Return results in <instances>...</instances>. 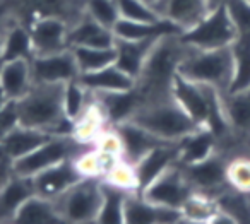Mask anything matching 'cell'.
<instances>
[{
  "instance_id": "32",
  "label": "cell",
  "mask_w": 250,
  "mask_h": 224,
  "mask_svg": "<svg viewBox=\"0 0 250 224\" xmlns=\"http://www.w3.org/2000/svg\"><path fill=\"white\" fill-rule=\"evenodd\" d=\"M94 94L81 84L79 79L63 86V113L72 122H77L93 104Z\"/></svg>"
},
{
  "instance_id": "43",
  "label": "cell",
  "mask_w": 250,
  "mask_h": 224,
  "mask_svg": "<svg viewBox=\"0 0 250 224\" xmlns=\"http://www.w3.org/2000/svg\"><path fill=\"white\" fill-rule=\"evenodd\" d=\"M0 69H2V60H0Z\"/></svg>"
},
{
  "instance_id": "27",
  "label": "cell",
  "mask_w": 250,
  "mask_h": 224,
  "mask_svg": "<svg viewBox=\"0 0 250 224\" xmlns=\"http://www.w3.org/2000/svg\"><path fill=\"white\" fill-rule=\"evenodd\" d=\"M233 57V77L228 93L250 87V35H238L229 46Z\"/></svg>"
},
{
  "instance_id": "37",
  "label": "cell",
  "mask_w": 250,
  "mask_h": 224,
  "mask_svg": "<svg viewBox=\"0 0 250 224\" xmlns=\"http://www.w3.org/2000/svg\"><path fill=\"white\" fill-rule=\"evenodd\" d=\"M228 14L238 35H250V2L249 0H228Z\"/></svg>"
},
{
  "instance_id": "2",
  "label": "cell",
  "mask_w": 250,
  "mask_h": 224,
  "mask_svg": "<svg viewBox=\"0 0 250 224\" xmlns=\"http://www.w3.org/2000/svg\"><path fill=\"white\" fill-rule=\"evenodd\" d=\"M178 36L160 40L151 50L149 59L136 81V91L139 94L141 104L171 96L178 67L188 50V46L184 45Z\"/></svg>"
},
{
  "instance_id": "14",
  "label": "cell",
  "mask_w": 250,
  "mask_h": 224,
  "mask_svg": "<svg viewBox=\"0 0 250 224\" xmlns=\"http://www.w3.org/2000/svg\"><path fill=\"white\" fill-rule=\"evenodd\" d=\"M125 223H144V224H160V223H177L184 221L182 209L163 207L147 200L141 192H130L125 202Z\"/></svg>"
},
{
  "instance_id": "35",
  "label": "cell",
  "mask_w": 250,
  "mask_h": 224,
  "mask_svg": "<svg viewBox=\"0 0 250 224\" xmlns=\"http://www.w3.org/2000/svg\"><path fill=\"white\" fill-rule=\"evenodd\" d=\"M115 2L120 12V19L125 21H158L165 18L144 0H115Z\"/></svg>"
},
{
  "instance_id": "34",
  "label": "cell",
  "mask_w": 250,
  "mask_h": 224,
  "mask_svg": "<svg viewBox=\"0 0 250 224\" xmlns=\"http://www.w3.org/2000/svg\"><path fill=\"white\" fill-rule=\"evenodd\" d=\"M83 7L84 14L110 29H113L120 21V12L115 0H83Z\"/></svg>"
},
{
  "instance_id": "30",
  "label": "cell",
  "mask_w": 250,
  "mask_h": 224,
  "mask_svg": "<svg viewBox=\"0 0 250 224\" xmlns=\"http://www.w3.org/2000/svg\"><path fill=\"white\" fill-rule=\"evenodd\" d=\"M81 74L94 72L115 63L117 52L113 46H74L70 48Z\"/></svg>"
},
{
  "instance_id": "42",
  "label": "cell",
  "mask_w": 250,
  "mask_h": 224,
  "mask_svg": "<svg viewBox=\"0 0 250 224\" xmlns=\"http://www.w3.org/2000/svg\"><path fill=\"white\" fill-rule=\"evenodd\" d=\"M2 52H4V29L0 28V60H2Z\"/></svg>"
},
{
  "instance_id": "19",
  "label": "cell",
  "mask_w": 250,
  "mask_h": 224,
  "mask_svg": "<svg viewBox=\"0 0 250 224\" xmlns=\"http://www.w3.org/2000/svg\"><path fill=\"white\" fill-rule=\"evenodd\" d=\"M115 40L117 36L113 29L100 24L87 14H83L69 28L70 48L74 46H113Z\"/></svg>"
},
{
  "instance_id": "6",
  "label": "cell",
  "mask_w": 250,
  "mask_h": 224,
  "mask_svg": "<svg viewBox=\"0 0 250 224\" xmlns=\"http://www.w3.org/2000/svg\"><path fill=\"white\" fill-rule=\"evenodd\" d=\"M94 144L79 141L74 135H53L29 154L14 161V173L19 176L33 178L38 173L52 168L67 159H76Z\"/></svg>"
},
{
  "instance_id": "40",
  "label": "cell",
  "mask_w": 250,
  "mask_h": 224,
  "mask_svg": "<svg viewBox=\"0 0 250 224\" xmlns=\"http://www.w3.org/2000/svg\"><path fill=\"white\" fill-rule=\"evenodd\" d=\"M144 2H146V4H149L154 11L161 14V5H163V0H144ZM161 16H163V14H161Z\"/></svg>"
},
{
  "instance_id": "17",
  "label": "cell",
  "mask_w": 250,
  "mask_h": 224,
  "mask_svg": "<svg viewBox=\"0 0 250 224\" xmlns=\"http://www.w3.org/2000/svg\"><path fill=\"white\" fill-rule=\"evenodd\" d=\"M79 81L93 94H110L130 91L136 86V79L120 69L117 63L106 65L94 72L81 74Z\"/></svg>"
},
{
  "instance_id": "21",
  "label": "cell",
  "mask_w": 250,
  "mask_h": 224,
  "mask_svg": "<svg viewBox=\"0 0 250 224\" xmlns=\"http://www.w3.org/2000/svg\"><path fill=\"white\" fill-rule=\"evenodd\" d=\"M31 60H7L0 69V87L11 101H19L33 87Z\"/></svg>"
},
{
  "instance_id": "16",
  "label": "cell",
  "mask_w": 250,
  "mask_h": 224,
  "mask_svg": "<svg viewBox=\"0 0 250 224\" xmlns=\"http://www.w3.org/2000/svg\"><path fill=\"white\" fill-rule=\"evenodd\" d=\"M113 33L120 40L158 41V40L168 38V36H178L182 33V28L168 18H161L158 21H125V19H120L115 24Z\"/></svg>"
},
{
  "instance_id": "11",
  "label": "cell",
  "mask_w": 250,
  "mask_h": 224,
  "mask_svg": "<svg viewBox=\"0 0 250 224\" xmlns=\"http://www.w3.org/2000/svg\"><path fill=\"white\" fill-rule=\"evenodd\" d=\"M35 55H52L69 50V21L57 16L38 18L28 24Z\"/></svg>"
},
{
  "instance_id": "4",
  "label": "cell",
  "mask_w": 250,
  "mask_h": 224,
  "mask_svg": "<svg viewBox=\"0 0 250 224\" xmlns=\"http://www.w3.org/2000/svg\"><path fill=\"white\" fill-rule=\"evenodd\" d=\"M130 122L163 142H178L199 128L190 115L175 101L173 94L141 104Z\"/></svg>"
},
{
  "instance_id": "44",
  "label": "cell",
  "mask_w": 250,
  "mask_h": 224,
  "mask_svg": "<svg viewBox=\"0 0 250 224\" xmlns=\"http://www.w3.org/2000/svg\"><path fill=\"white\" fill-rule=\"evenodd\" d=\"M249 2H250V0H249Z\"/></svg>"
},
{
  "instance_id": "8",
  "label": "cell",
  "mask_w": 250,
  "mask_h": 224,
  "mask_svg": "<svg viewBox=\"0 0 250 224\" xmlns=\"http://www.w3.org/2000/svg\"><path fill=\"white\" fill-rule=\"evenodd\" d=\"M53 202L62 221L93 223L101 209V178H83Z\"/></svg>"
},
{
  "instance_id": "39",
  "label": "cell",
  "mask_w": 250,
  "mask_h": 224,
  "mask_svg": "<svg viewBox=\"0 0 250 224\" xmlns=\"http://www.w3.org/2000/svg\"><path fill=\"white\" fill-rule=\"evenodd\" d=\"M228 4V0H206V5H208V12L214 11V9L225 7Z\"/></svg>"
},
{
  "instance_id": "22",
  "label": "cell",
  "mask_w": 250,
  "mask_h": 224,
  "mask_svg": "<svg viewBox=\"0 0 250 224\" xmlns=\"http://www.w3.org/2000/svg\"><path fill=\"white\" fill-rule=\"evenodd\" d=\"M160 41V40H158ZM158 41H151V40H144V41H134V40H115V52H117V59L115 63L120 67L124 72H127L130 77L137 81L141 76L144 65H146L149 53L153 46Z\"/></svg>"
},
{
  "instance_id": "7",
  "label": "cell",
  "mask_w": 250,
  "mask_h": 224,
  "mask_svg": "<svg viewBox=\"0 0 250 224\" xmlns=\"http://www.w3.org/2000/svg\"><path fill=\"white\" fill-rule=\"evenodd\" d=\"M238 36L235 24L228 14V9L219 7L209 11L190 28L180 33V41L195 50H219L229 48Z\"/></svg>"
},
{
  "instance_id": "12",
  "label": "cell",
  "mask_w": 250,
  "mask_h": 224,
  "mask_svg": "<svg viewBox=\"0 0 250 224\" xmlns=\"http://www.w3.org/2000/svg\"><path fill=\"white\" fill-rule=\"evenodd\" d=\"M175 164H178L177 142H161L156 147H153L134 164L137 192L147 188L154 180L160 178L167 169H170Z\"/></svg>"
},
{
  "instance_id": "29",
  "label": "cell",
  "mask_w": 250,
  "mask_h": 224,
  "mask_svg": "<svg viewBox=\"0 0 250 224\" xmlns=\"http://www.w3.org/2000/svg\"><path fill=\"white\" fill-rule=\"evenodd\" d=\"M223 108L229 128L250 135V87L238 93H225Z\"/></svg>"
},
{
  "instance_id": "15",
  "label": "cell",
  "mask_w": 250,
  "mask_h": 224,
  "mask_svg": "<svg viewBox=\"0 0 250 224\" xmlns=\"http://www.w3.org/2000/svg\"><path fill=\"white\" fill-rule=\"evenodd\" d=\"M113 127L120 139V159L132 166L151 149L163 142L130 120L117 123Z\"/></svg>"
},
{
  "instance_id": "31",
  "label": "cell",
  "mask_w": 250,
  "mask_h": 224,
  "mask_svg": "<svg viewBox=\"0 0 250 224\" xmlns=\"http://www.w3.org/2000/svg\"><path fill=\"white\" fill-rule=\"evenodd\" d=\"M53 221L57 223L62 221L57 212L53 199H46L36 193L26 200L16 217V223H53Z\"/></svg>"
},
{
  "instance_id": "41",
  "label": "cell",
  "mask_w": 250,
  "mask_h": 224,
  "mask_svg": "<svg viewBox=\"0 0 250 224\" xmlns=\"http://www.w3.org/2000/svg\"><path fill=\"white\" fill-rule=\"evenodd\" d=\"M9 101H11V100H9V98L5 96V93H4V91H2V87H0V111H2L5 106H7Z\"/></svg>"
},
{
  "instance_id": "5",
  "label": "cell",
  "mask_w": 250,
  "mask_h": 224,
  "mask_svg": "<svg viewBox=\"0 0 250 224\" xmlns=\"http://www.w3.org/2000/svg\"><path fill=\"white\" fill-rule=\"evenodd\" d=\"M178 74L197 84L211 86L219 93H228L233 77V57L229 48L195 50L188 48L182 59Z\"/></svg>"
},
{
  "instance_id": "26",
  "label": "cell",
  "mask_w": 250,
  "mask_h": 224,
  "mask_svg": "<svg viewBox=\"0 0 250 224\" xmlns=\"http://www.w3.org/2000/svg\"><path fill=\"white\" fill-rule=\"evenodd\" d=\"M161 14L184 31L208 14V5L206 0H163Z\"/></svg>"
},
{
  "instance_id": "25",
  "label": "cell",
  "mask_w": 250,
  "mask_h": 224,
  "mask_svg": "<svg viewBox=\"0 0 250 224\" xmlns=\"http://www.w3.org/2000/svg\"><path fill=\"white\" fill-rule=\"evenodd\" d=\"M35 57L29 28L22 22L11 21L4 28V52L2 62L7 60H31Z\"/></svg>"
},
{
  "instance_id": "33",
  "label": "cell",
  "mask_w": 250,
  "mask_h": 224,
  "mask_svg": "<svg viewBox=\"0 0 250 224\" xmlns=\"http://www.w3.org/2000/svg\"><path fill=\"white\" fill-rule=\"evenodd\" d=\"M182 214H184V221H214L219 214V207L204 192L195 190L184 204Z\"/></svg>"
},
{
  "instance_id": "3",
  "label": "cell",
  "mask_w": 250,
  "mask_h": 224,
  "mask_svg": "<svg viewBox=\"0 0 250 224\" xmlns=\"http://www.w3.org/2000/svg\"><path fill=\"white\" fill-rule=\"evenodd\" d=\"M171 94L199 127L209 128L216 137L229 128L223 108V93H219L218 89L197 84L177 74Z\"/></svg>"
},
{
  "instance_id": "28",
  "label": "cell",
  "mask_w": 250,
  "mask_h": 224,
  "mask_svg": "<svg viewBox=\"0 0 250 224\" xmlns=\"http://www.w3.org/2000/svg\"><path fill=\"white\" fill-rule=\"evenodd\" d=\"M129 190H124L101 178V209L96 223H125V202Z\"/></svg>"
},
{
  "instance_id": "10",
  "label": "cell",
  "mask_w": 250,
  "mask_h": 224,
  "mask_svg": "<svg viewBox=\"0 0 250 224\" xmlns=\"http://www.w3.org/2000/svg\"><path fill=\"white\" fill-rule=\"evenodd\" d=\"M29 63L35 84H67L81 76L70 48L52 55H35Z\"/></svg>"
},
{
  "instance_id": "24",
  "label": "cell",
  "mask_w": 250,
  "mask_h": 224,
  "mask_svg": "<svg viewBox=\"0 0 250 224\" xmlns=\"http://www.w3.org/2000/svg\"><path fill=\"white\" fill-rule=\"evenodd\" d=\"M50 137H53V135L45 130L18 123L2 141H0V144L4 145L7 154L16 161V159L22 158V156L35 151L38 145H42L43 142L48 141Z\"/></svg>"
},
{
  "instance_id": "1",
  "label": "cell",
  "mask_w": 250,
  "mask_h": 224,
  "mask_svg": "<svg viewBox=\"0 0 250 224\" xmlns=\"http://www.w3.org/2000/svg\"><path fill=\"white\" fill-rule=\"evenodd\" d=\"M63 86L65 84H33L26 96L16 101L19 123L52 135H74L76 122L63 113Z\"/></svg>"
},
{
  "instance_id": "36",
  "label": "cell",
  "mask_w": 250,
  "mask_h": 224,
  "mask_svg": "<svg viewBox=\"0 0 250 224\" xmlns=\"http://www.w3.org/2000/svg\"><path fill=\"white\" fill-rule=\"evenodd\" d=\"M226 182L240 192H250V159L240 158L226 166Z\"/></svg>"
},
{
  "instance_id": "38",
  "label": "cell",
  "mask_w": 250,
  "mask_h": 224,
  "mask_svg": "<svg viewBox=\"0 0 250 224\" xmlns=\"http://www.w3.org/2000/svg\"><path fill=\"white\" fill-rule=\"evenodd\" d=\"M19 123L18 118V108H16V101H9L7 106L0 111V141Z\"/></svg>"
},
{
  "instance_id": "23",
  "label": "cell",
  "mask_w": 250,
  "mask_h": 224,
  "mask_svg": "<svg viewBox=\"0 0 250 224\" xmlns=\"http://www.w3.org/2000/svg\"><path fill=\"white\" fill-rule=\"evenodd\" d=\"M216 135L209 128L199 127L177 142L178 164H194L214 154Z\"/></svg>"
},
{
  "instance_id": "18",
  "label": "cell",
  "mask_w": 250,
  "mask_h": 224,
  "mask_svg": "<svg viewBox=\"0 0 250 224\" xmlns=\"http://www.w3.org/2000/svg\"><path fill=\"white\" fill-rule=\"evenodd\" d=\"M33 178L14 175L0 185V223H16L21 207L35 195Z\"/></svg>"
},
{
  "instance_id": "20",
  "label": "cell",
  "mask_w": 250,
  "mask_h": 224,
  "mask_svg": "<svg viewBox=\"0 0 250 224\" xmlns=\"http://www.w3.org/2000/svg\"><path fill=\"white\" fill-rule=\"evenodd\" d=\"M185 176L197 192L218 188L226 182V164L218 156H209L194 164H180Z\"/></svg>"
},
{
  "instance_id": "9",
  "label": "cell",
  "mask_w": 250,
  "mask_h": 224,
  "mask_svg": "<svg viewBox=\"0 0 250 224\" xmlns=\"http://www.w3.org/2000/svg\"><path fill=\"white\" fill-rule=\"evenodd\" d=\"M194 192H195L194 186L187 180L182 166L175 164L170 169H167L160 178L154 180L141 193L147 200L158 204V205L171 207V209H182L184 204L187 202L188 197Z\"/></svg>"
},
{
  "instance_id": "13",
  "label": "cell",
  "mask_w": 250,
  "mask_h": 224,
  "mask_svg": "<svg viewBox=\"0 0 250 224\" xmlns=\"http://www.w3.org/2000/svg\"><path fill=\"white\" fill-rule=\"evenodd\" d=\"M83 178L84 176L77 168L76 159H67L33 176V185H35L36 195L57 199Z\"/></svg>"
}]
</instances>
